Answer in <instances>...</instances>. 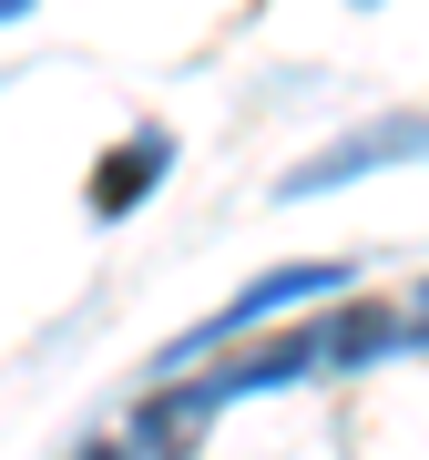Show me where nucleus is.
<instances>
[{"mask_svg": "<svg viewBox=\"0 0 429 460\" xmlns=\"http://www.w3.org/2000/svg\"><path fill=\"white\" fill-rule=\"evenodd\" d=\"M398 338H419V317H398V307H347V317H328V328H297V338L256 348V358H225L214 378H195V389L144 399V450L174 460L214 410H235V399H256V389H286V378H307V368H358V358H379V348H398Z\"/></svg>", "mask_w": 429, "mask_h": 460, "instance_id": "obj_1", "label": "nucleus"}, {"mask_svg": "<svg viewBox=\"0 0 429 460\" xmlns=\"http://www.w3.org/2000/svg\"><path fill=\"white\" fill-rule=\"evenodd\" d=\"M337 287H347V266H337V256H317V266H276V277H256L246 296H235V307H214V317H205L195 338H174V348H164V368H195V358H225V348H235V338L256 328V317L297 307V296H337Z\"/></svg>", "mask_w": 429, "mask_h": 460, "instance_id": "obj_2", "label": "nucleus"}, {"mask_svg": "<svg viewBox=\"0 0 429 460\" xmlns=\"http://www.w3.org/2000/svg\"><path fill=\"white\" fill-rule=\"evenodd\" d=\"M419 154H429V113H379V123L347 133V144L307 154L276 195H286V205H297V195H337V184H358V174H379V164H419Z\"/></svg>", "mask_w": 429, "mask_h": 460, "instance_id": "obj_3", "label": "nucleus"}, {"mask_svg": "<svg viewBox=\"0 0 429 460\" xmlns=\"http://www.w3.org/2000/svg\"><path fill=\"white\" fill-rule=\"evenodd\" d=\"M164 164H174V133H164V123L123 133V144H113V154L92 164V215H102V226H123V215L144 205L153 184H164Z\"/></svg>", "mask_w": 429, "mask_h": 460, "instance_id": "obj_4", "label": "nucleus"}, {"mask_svg": "<svg viewBox=\"0 0 429 460\" xmlns=\"http://www.w3.org/2000/svg\"><path fill=\"white\" fill-rule=\"evenodd\" d=\"M409 317H419V338H429V287H419V307H409Z\"/></svg>", "mask_w": 429, "mask_h": 460, "instance_id": "obj_5", "label": "nucleus"}, {"mask_svg": "<svg viewBox=\"0 0 429 460\" xmlns=\"http://www.w3.org/2000/svg\"><path fill=\"white\" fill-rule=\"evenodd\" d=\"M21 11H31V0H0V21H21Z\"/></svg>", "mask_w": 429, "mask_h": 460, "instance_id": "obj_6", "label": "nucleus"}, {"mask_svg": "<svg viewBox=\"0 0 429 460\" xmlns=\"http://www.w3.org/2000/svg\"><path fill=\"white\" fill-rule=\"evenodd\" d=\"M83 460H123V450H83Z\"/></svg>", "mask_w": 429, "mask_h": 460, "instance_id": "obj_7", "label": "nucleus"}]
</instances>
